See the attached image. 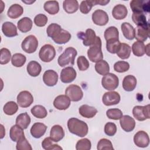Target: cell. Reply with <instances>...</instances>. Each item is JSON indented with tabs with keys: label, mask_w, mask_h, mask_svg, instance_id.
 Returning <instances> with one entry per match:
<instances>
[{
	"label": "cell",
	"mask_w": 150,
	"mask_h": 150,
	"mask_svg": "<svg viewBox=\"0 0 150 150\" xmlns=\"http://www.w3.org/2000/svg\"><path fill=\"white\" fill-rule=\"evenodd\" d=\"M132 52L137 57H141L145 53V45L144 42L136 41L132 45Z\"/></svg>",
	"instance_id": "obj_36"
},
{
	"label": "cell",
	"mask_w": 150,
	"mask_h": 150,
	"mask_svg": "<svg viewBox=\"0 0 150 150\" xmlns=\"http://www.w3.org/2000/svg\"><path fill=\"white\" fill-rule=\"evenodd\" d=\"M65 95H66L71 101L77 102L82 99L83 92L80 86L76 84H70L66 88Z\"/></svg>",
	"instance_id": "obj_8"
},
{
	"label": "cell",
	"mask_w": 150,
	"mask_h": 150,
	"mask_svg": "<svg viewBox=\"0 0 150 150\" xmlns=\"http://www.w3.org/2000/svg\"><path fill=\"white\" fill-rule=\"evenodd\" d=\"M132 19L137 26H146L149 25V22H147L144 13L134 12L132 15Z\"/></svg>",
	"instance_id": "obj_39"
},
{
	"label": "cell",
	"mask_w": 150,
	"mask_h": 150,
	"mask_svg": "<svg viewBox=\"0 0 150 150\" xmlns=\"http://www.w3.org/2000/svg\"><path fill=\"white\" fill-rule=\"evenodd\" d=\"M91 147V143L87 138H83L77 141L76 145V150H90Z\"/></svg>",
	"instance_id": "obj_49"
},
{
	"label": "cell",
	"mask_w": 150,
	"mask_h": 150,
	"mask_svg": "<svg viewBox=\"0 0 150 150\" xmlns=\"http://www.w3.org/2000/svg\"><path fill=\"white\" fill-rule=\"evenodd\" d=\"M18 110V104L13 101L7 102L4 106L3 111L4 113L8 115H12L15 114Z\"/></svg>",
	"instance_id": "obj_41"
},
{
	"label": "cell",
	"mask_w": 150,
	"mask_h": 150,
	"mask_svg": "<svg viewBox=\"0 0 150 150\" xmlns=\"http://www.w3.org/2000/svg\"><path fill=\"white\" fill-rule=\"evenodd\" d=\"M63 7L67 13H73L79 9V3L76 0H64L63 3Z\"/></svg>",
	"instance_id": "obj_33"
},
{
	"label": "cell",
	"mask_w": 150,
	"mask_h": 150,
	"mask_svg": "<svg viewBox=\"0 0 150 150\" xmlns=\"http://www.w3.org/2000/svg\"><path fill=\"white\" fill-rule=\"evenodd\" d=\"M64 136L63 128L60 125H53L50 132V137L54 142H57L61 141Z\"/></svg>",
	"instance_id": "obj_22"
},
{
	"label": "cell",
	"mask_w": 150,
	"mask_h": 150,
	"mask_svg": "<svg viewBox=\"0 0 150 150\" xmlns=\"http://www.w3.org/2000/svg\"><path fill=\"white\" fill-rule=\"evenodd\" d=\"M137 83V81L135 76L127 75L123 79L122 87L127 91H132L135 88Z\"/></svg>",
	"instance_id": "obj_26"
},
{
	"label": "cell",
	"mask_w": 150,
	"mask_h": 150,
	"mask_svg": "<svg viewBox=\"0 0 150 150\" xmlns=\"http://www.w3.org/2000/svg\"><path fill=\"white\" fill-rule=\"evenodd\" d=\"M97 149L98 150H112L114 148L111 142L109 139L102 138L98 141Z\"/></svg>",
	"instance_id": "obj_48"
},
{
	"label": "cell",
	"mask_w": 150,
	"mask_h": 150,
	"mask_svg": "<svg viewBox=\"0 0 150 150\" xmlns=\"http://www.w3.org/2000/svg\"><path fill=\"white\" fill-rule=\"evenodd\" d=\"M30 117L27 112L19 114L16 118V125H18L23 129H26L30 123Z\"/></svg>",
	"instance_id": "obj_32"
},
{
	"label": "cell",
	"mask_w": 150,
	"mask_h": 150,
	"mask_svg": "<svg viewBox=\"0 0 150 150\" xmlns=\"http://www.w3.org/2000/svg\"><path fill=\"white\" fill-rule=\"evenodd\" d=\"M87 56L92 62H98L103 59V53L101 50V40L99 36L97 37L96 42L87 50Z\"/></svg>",
	"instance_id": "obj_4"
},
{
	"label": "cell",
	"mask_w": 150,
	"mask_h": 150,
	"mask_svg": "<svg viewBox=\"0 0 150 150\" xmlns=\"http://www.w3.org/2000/svg\"><path fill=\"white\" fill-rule=\"evenodd\" d=\"M17 103L21 107L27 108L33 102V97L28 91H22L17 96Z\"/></svg>",
	"instance_id": "obj_12"
},
{
	"label": "cell",
	"mask_w": 150,
	"mask_h": 150,
	"mask_svg": "<svg viewBox=\"0 0 150 150\" xmlns=\"http://www.w3.org/2000/svg\"><path fill=\"white\" fill-rule=\"evenodd\" d=\"M16 148L17 150H32V148L26 139L25 137L21 138L16 144Z\"/></svg>",
	"instance_id": "obj_51"
},
{
	"label": "cell",
	"mask_w": 150,
	"mask_h": 150,
	"mask_svg": "<svg viewBox=\"0 0 150 150\" xmlns=\"http://www.w3.org/2000/svg\"><path fill=\"white\" fill-rule=\"evenodd\" d=\"M92 21L96 25L104 26L108 23L109 18L105 11L102 9H97L92 14Z\"/></svg>",
	"instance_id": "obj_14"
},
{
	"label": "cell",
	"mask_w": 150,
	"mask_h": 150,
	"mask_svg": "<svg viewBox=\"0 0 150 150\" xmlns=\"http://www.w3.org/2000/svg\"><path fill=\"white\" fill-rule=\"evenodd\" d=\"M94 5H96L94 0L83 1L80 5V11L84 14H87Z\"/></svg>",
	"instance_id": "obj_45"
},
{
	"label": "cell",
	"mask_w": 150,
	"mask_h": 150,
	"mask_svg": "<svg viewBox=\"0 0 150 150\" xmlns=\"http://www.w3.org/2000/svg\"><path fill=\"white\" fill-rule=\"evenodd\" d=\"M128 14L127 7L122 4L115 5L112 11V16L117 20H122L124 19Z\"/></svg>",
	"instance_id": "obj_24"
},
{
	"label": "cell",
	"mask_w": 150,
	"mask_h": 150,
	"mask_svg": "<svg viewBox=\"0 0 150 150\" xmlns=\"http://www.w3.org/2000/svg\"><path fill=\"white\" fill-rule=\"evenodd\" d=\"M32 21L28 17L21 18L17 23L18 29L23 33H26L30 31L32 28Z\"/></svg>",
	"instance_id": "obj_30"
},
{
	"label": "cell",
	"mask_w": 150,
	"mask_h": 150,
	"mask_svg": "<svg viewBox=\"0 0 150 150\" xmlns=\"http://www.w3.org/2000/svg\"><path fill=\"white\" fill-rule=\"evenodd\" d=\"M48 21L47 17L42 13L38 14L34 18L35 24L39 27L45 26Z\"/></svg>",
	"instance_id": "obj_54"
},
{
	"label": "cell",
	"mask_w": 150,
	"mask_h": 150,
	"mask_svg": "<svg viewBox=\"0 0 150 150\" xmlns=\"http://www.w3.org/2000/svg\"><path fill=\"white\" fill-rule=\"evenodd\" d=\"M149 104L145 106L136 105L132 109V114L135 118L139 121L149 119Z\"/></svg>",
	"instance_id": "obj_9"
},
{
	"label": "cell",
	"mask_w": 150,
	"mask_h": 150,
	"mask_svg": "<svg viewBox=\"0 0 150 150\" xmlns=\"http://www.w3.org/2000/svg\"><path fill=\"white\" fill-rule=\"evenodd\" d=\"M77 54V52L74 47H69L66 48L57 59L59 65L60 67H64L69 64L73 65Z\"/></svg>",
	"instance_id": "obj_3"
},
{
	"label": "cell",
	"mask_w": 150,
	"mask_h": 150,
	"mask_svg": "<svg viewBox=\"0 0 150 150\" xmlns=\"http://www.w3.org/2000/svg\"><path fill=\"white\" fill-rule=\"evenodd\" d=\"M46 33L54 43L59 45L67 43L71 37V34L68 31L62 29L59 25L54 23H51L47 26Z\"/></svg>",
	"instance_id": "obj_1"
},
{
	"label": "cell",
	"mask_w": 150,
	"mask_h": 150,
	"mask_svg": "<svg viewBox=\"0 0 150 150\" xmlns=\"http://www.w3.org/2000/svg\"><path fill=\"white\" fill-rule=\"evenodd\" d=\"M95 70L99 74L104 76L109 73L110 66L105 60H101L97 62L95 64Z\"/></svg>",
	"instance_id": "obj_38"
},
{
	"label": "cell",
	"mask_w": 150,
	"mask_h": 150,
	"mask_svg": "<svg viewBox=\"0 0 150 150\" xmlns=\"http://www.w3.org/2000/svg\"><path fill=\"white\" fill-rule=\"evenodd\" d=\"M121 29L124 37L128 40L135 38V28L128 22H123L121 25Z\"/></svg>",
	"instance_id": "obj_27"
},
{
	"label": "cell",
	"mask_w": 150,
	"mask_h": 150,
	"mask_svg": "<svg viewBox=\"0 0 150 150\" xmlns=\"http://www.w3.org/2000/svg\"><path fill=\"white\" fill-rule=\"evenodd\" d=\"M79 112L82 117L87 118H91L96 115L98 111L94 107H91L87 104H84L80 107Z\"/></svg>",
	"instance_id": "obj_25"
},
{
	"label": "cell",
	"mask_w": 150,
	"mask_h": 150,
	"mask_svg": "<svg viewBox=\"0 0 150 150\" xmlns=\"http://www.w3.org/2000/svg\"><path fill=\"white\" fill-rule=\"evenodd\" d=\"M95 1V4L97 5L99 4L100 5H106L107 4L110 2V1H103V0H94Z\"/></svg>",
	"instance_id": "obj_55"
},
{
	"label": "cell",
	"mask_w": 150,
	"mask_h": 150,
	"mask_svg": "<svg viewBox=\"0 0 150 150\" xmlns=\"http://www.w3.org/2000/svg\"><path fill=\"white\" fill-rule=\"evenodd\" d=\"M47 126L43 123L36 122L33 124L30 128V134L35 138H40L46 132Z\"/></svg>",
	"instance_id": "obj_21"
},
{
	"label": "cell",
	"mask_w": 150,
	"mask_h": 150,
	"mask_svg": "<svg viewBox=\"0 0 150 150\" xmlns=\"http://www.w3.org/2000/svg\"><path fill=\"white\" fill-rule=\"evenodd\" d=\"M54 142L50 137H47L43 139L42 142V146L44 149L46 150H52V149H63V148L59 145L53 144Z\"/></svg>",
	"instance_id": "obj_44"
},
{
	"label": "cell",
	"mask_w": 150,
	"mask_h": 150,
	"mask_svg": "<svg viewBox=\"0 0 150 150\" xmlns=\"http://www.w3.org/2000/svg\"><path fill=\"white\" fill-rule=\"evenodd\" d=\"M67 128L71 133L80 137L86 136L88 131L87 124L76 118H71L68 120Z\"/></svg>",
	"instance_id": "obj_2"
},
{
	"label": "cell",
	"mask_w": 150,
	"mask_h": 150,
	"mask_svg": "<svg viewBox=\"0 0 150 150\" xmlns=\"http://www.w3.org/2000/svg\"><path fill=\"white\" fill-rule=\"evenodd\" d=\"M130 8L133 13H144L149 12V1L132 0L130 2Z\"/></svg>",
	"instance_id": "obj_11"
},
{
	"label": "cell",
	"mask_w": 150,
	"mask_h": 150,
	"mask_svg": "<svg viewBox=\"0 0 150 150\" xmlns=\"http://www.w3.org/2000/svg\"><path fill=\"white\" fill-rule=\"evenodd\" d=\"M106 115L111 120H118L122 117V112L118 108H110L106 111Z\"/></svg>",
	"instance_id": "obj_46"
},
{
	"label": "cell",
	"mask_w": 150,
	"mask_h": 150,
	"mask_svg": "<svg viewBox=\"0 0 150 150\" xmlns=\"http://www.w3.org/2000/svg\"><path fill=\"white\" fill-rule=\"evenodd\" d=\"M120 42L119 39H110L107 41L106 43V48L108 52L110 53L115 54L118 51L120 46Z\"/></svg>",
	"instance_id": "obj_43"
},
{
	"label": "cell",
	"mask_w": 150,
	"mask_h": 150,
	"mask_svg": "<svg viewBox=\"0 0 150 150\" xmlns=\"http://www.w3.org/2000/svg\"><path fill=\"white\" fill-rule=\"evenodd\" d=\"M129 69V64L125 61H118L114 64V70L118 73H124Z\"/></svg>",
	"instance_id": "obj_47"
},
{
	"label": "cell",
	"mask_w": 150,
	"mask_h": 150,
	"mask_svg": "<svg viewBox=\"0 0 150 150\" xmlns=\"http://www.w3.org/2000/svg\"><path fill=\"white\" fill-rule=\"evenodd\" d=\"M77 64L80 71H85L87 70L90 66L88 60L84 56H80L77 58Z\"/></svg>",
	"instance_id": "obj_52"
},
{
	"label": "cell",
	"mask_w": 150,
	"mask_h": 150,
	"mask_svg": "<svg viewBox=\"0 0 150 150\" xmlns=\"http://www.w3.org/2000/svg\"><path fill=\"white\" fill-rule=\"evenodd\" d=\"M120 100L121 97L120 94L114 91L105 93L102 98V101L106 106L116 105L120 103Z\"/></svg>",
	"instance_id": "obj_13"
},
{
	"label": "cell",
	"mask_w": 150,
	"mask_h": 150,
	"mask_svg": "<svg viewBox=\"0 0 150 150\" xmlns=\"http://www.w3.org/2000/svg\"><path fill=\"white\" fill-rule=\"evenodd\" d=\"M9 137L13 142H18L21 138L25 137V134L22 128L17 125H14L10 129Z\"/></svg>",
	"instance_id": "obj_31"
},
{
	"label": "cell",
	"mask_w": 150,
	"mask_h": 150,
	"mask_svg": "<svg viewBox=\"0 0 150 150\" xmlns=\"http://www.w3.org/2000/svg\"><path fill=\"white\" fill-rule=\"evenodd\" d=\"M77 36L79 39L83 40V43L86 46H91L93 45L97 40V37L95 32L91 29H86L85 33L79 32Z\"/></svg>",
	"instance_id": "obj_10"
},
{
	"label": "cell",
	"mask_w": 150,
	"mask_h": 150,
	"mask_svg": "<svg viewBox=\"0 0 150 150\" xmlns=\"http://www.w3.org/2000/svg\"><path fill=\"white\" fill-rule=\"evenodd\" d=\"M58 74L53 70H47L45 71L43 75L44 83L49 87L55 86L58 81Z\"/></svg>",
	"instance_id": "obj_18"
},
{
	"label": "cell",
	"mask_w": 150,
	"mask_h": 150,
	"mask_svg": "<svg viewBox=\"0 0 150 150\" xmlns=\"http://www.w3.org/2000/svg\"><path fill=\"white\" fill-rule=\"evenodd\" d=\"M134 142L138 147L145 148L149 145V138L148 134L144 131H138L134 137Z\"/></svg>",
	"instance_id": "obj_16"
},
{
	"label": "cell",
	"mask_w": 150,
	"mask_h": 150,
	"mask_svg": "<svg viewBox=\"0 0 150 150\" xmlns=\"http://www.w3.org/2000/svg\"><path fill=\"white\" fill-rule=\"evenodd\" d=\"M149 24L146 26H137L135 29V38L138 41L144 42L149 38Z\"/></svg>",
	"instance_id": "obj_20"
},
{
	"label": "cell",
	"mask_w": 150,
	"mask_h": 150,
	"mask_svg": "<svg viewBox=\"0 0 150 150\" xmlns=\"http://www.w3.org/2000/svg\"><path fill=\"white\" fill-rule=\"evenodd\" d=\"M101 84L103 88L105 90L112 91L116 89L118 86V77L114 73H108L103 77L101 79Z\"/></svg>",
	"instance_id": "obj_5"
},
{
	"label": "cell",
	"mask_w": 150,
	"mask_h": 150,
	"mask_svg": "<svg viewBox=\"0 0 150 150\" xmlns=\"http://www.w3.org/2000/svg\"><path fill=\"white\" fill-rule=\"evenodd\" d=\"M30 112L35 117L40 119L45 118L47 115L46 109L41 105H36L33 106L31 108Z\"/></svg>",
	"instance_id": "obj_37"
},
{
	"label": "cell",
	"mask_w": 150,
	"mask_h": 150,
	"mask_svg": "<svg viewBox=\"0 0 150 150\" xmlns=\"http://www.w3.org/2000/svg\"><path fill=\"white\" fill-rule=\"evenodd\" d=\"M56 56V50L54 47L50 45L46 44L40 49L39 57L43 62H50L53 60Z\"/></svg>",
	"instance_id": "obj_6"
},
{
	"label": "cell",
	"mask_w": 150,
	"mask_h": 150,
	"mask_svg": "<svg viewBox=\"0 0 150 150\" xmlns=\"http://www.w3.org/2000/svg\"><path fill=\"white\" fill-rule=\"evenodd\" d=\"M2 31L4 35L8 38L14 37L18 35L16 26L11 22H5L2 24Z\"/></svg>",
	"instance_id": "obj_23"
},
{
	"label": "cell",
	"mask_w": 150,
	"mask_h": 150,
	"mask_svg": "<svg viewBox=\"0 0 150 150\" xmlns=\"http://www.w3.org/2000/svg\"><path fill=\"white\" fill-rule=\"evenodd\" d=\"M131 52V48L129 45L124 43H121L120 47L116 53L120 59L124 60L129 57Z\"/></svg>",
	"instance_id": "obj_35"
},
{
	"label": "cell",
	"mask_w": 150,
	"mask_h": 150,
	"mask_svg": "<svg viewBox=\"0 0 150 150\" xmlns=\"http://www.w3.org/2000/svg\"><path fill=\"white\" fill-rule=\"evenodd\" d=\"M77 76L75 69L72 67H66L60 72V80L64 83H70L74 81Z\"/></svg>",
	"instance_id": "obj_15"
},
{
	"label": "cell",
	"mask_w": 150,
	"mask_h": 150,
	"mask_svg": "<svg viewBox=\"0 0 150 150\" xmlns=\"http://www.w3.org/2000/svg\"><path fill=\"white\" fill-rule=\"evenodd\" d=\"M26 60V57L22 53H15L12 56L11 63L13 66L16 67H21L23 66Z\"/></svg>",
	"instance_id": "obj_40"
},
{
	"label": "cell",
	"mask_w": 150,
	"mask_h": 150,
	"mask_svg": "<svg viewBox=\"0 0 150 150\" xmlns=\"http://www.w3.org/2000/svg\"><path fill=\"white\" fill-rule=\"evenodd\" d=\"M70 99L66 95H59L53 101L54 107L59 110H66L71 104Z\"/></svg>",
	"instance_id": "obj_17"
},
{
	"label": "cell",
	"mask_w": 150,
	"mask_h": 150,
	"mask_svg": "<svg viewBox=\"0 0 150 150\" xmlns=\"http://www.w3.org/2000/svg\"><path fill=\"white\" fill-rule=\"evenodd\" d=\"M44 9L50 15H55L59 11V4L57 1H47L43 6Z\"/></svg>",
	"instance_id": "obj_34"
},
{
	"label": "cell",
	"mask_w": 150,
	"mask_h": 150,
	"mask_svg": "<svg viewBox=\"0 0 150 150\" xmlns=\"http://www.w3.org/2000/svg\"><path fill=\"white\" fill-rule=\"evenodd\" d=\"M26 70L28 73L32 77L38 76L41 71L42 67L41 65L36 61H30L27 65Z\"/></svg>",
	"instance_id": "obj_28"
},
{
	"label": "cell",
	"mask_w": 150,
	"mask_h": 150,
	"mask_svg": "<svg viewBox=\"0 0 150 150\" xmlns=\"http://www.w3.org/2000/svg\"><path fill=\"white\" fill-rule=\"evenodd\" d=\"M117 132V126L114 122H108L104 126L105 134L110 137L114 136Z\"/></svg>",
	"instance_id": "obj_53"
},
{
	"label": "cell",
	"mask_w": 150,
	"mask_h": 150,
	"mask_svg": "<svg viewBox=\"0 0 150 150\" xmlns=\"http://www.w3.org/2000/svg\"><path fill=\"white\" fill-rule=\"evenodd\" d=\"M1 57H0V64H6L8 63L11 58V53L6 48H2L0 50Z\"/></svg>",
	"instance_id": "obj_50"
},
{
	"label": "cell",
	"mask_w": 150,
	"mask_h": 150,
	"mask_svg": "<svg viewBox=\"0 0 150 150\" xmlns=\"http://www.w3.org/2000/svg\"><path fill=\"white\" fill-rule=\"evenodd\" d=\"M38 46V40L37 38L32 35L26 36L22 42L21 47L22 50L27 53H34Z\"/></svg>",
	"instance_id": "obj_7"
},
{
	"label": "cell",
	"mask_w": 150,
	"mask_h": 150,
	"mask_svg": "<svg viewBox=\"0 0 150 150\" xmlns=\"http://www.w3.org/2000/svg\"><path fill=\"white\" fill-rule=\"evenodd\" d=\"M120 124L121 128L125 132H131L135 127V120L128 115H122L120 118Z\"/></svg>",
	"instance_id": "obj_19"
},
{
	"label": "cell",
	"mask_w": 150,
	"mask_h": 150,
	"mask_svg": "<svg viewBox=\"0 0 150 150\" xmlns=\"http://www.w3.org/2000/svg\"><path fill=\"white\" fill-rule=\"evenodd\" d=\"M23 12L22 6L18 4L12 5L8 9L7 15L11 19H16L20 17Z\"/></svg>",
	"instance_id": "obj_29"
},
{
	"label": "cell",
	"mask_w": 150,
	"mask_h": 150,
	"mask_svg": "<svg viewBox=\"0 0 150 150\" xmlns=\"http://www.w3.org/2000/svg\"><path fill=\"white\" fill-rule=\"evenodd\" d=\"M104 38L106 41L110 39H118L119 32L115 26H110L104 32Z\"/></svg>",
	"instance_id": "obj_42"
}]
</instances>
